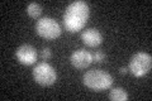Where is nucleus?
<instances>
[{"label": "nucleus", "instance_id": "f257e3e1", "mask_svg": "<svg viewBox=\"0 0 152 101\" xmlns=\"http://www.w3.org/2000/svg\"><path fill=\"white\" fill-rule=\"evenodd\" d=\"M89 5L85 1L76 0L66 8L64 13V25L70 33H76L81 31L86 25L89 19Z\"/></svg>", "mask_w": 152, "mask_h": 101}, {"label": "nucleus", "instance_id": "f03ea898", "mask_svg": "<svg viewBox=\"0 0 152 101\" xmlns=\"http://www.w3.org/2000/svg\"><path fill=\"white\" fill-rule=\"evenodd\" d=\"M83 82L88 89L94 90V91H103L113 85V77L108 72L103 70H90L83 77Z\"/></svg>", "mask_w": 152, "mask_h": 101}, {"label": "nucleus", "instance_id": "7ed1b4c3", "mask_svg": "<svg viewBox=\"0 0 152 101\" xmlns=\"http://www.w3.org/2000/svg\"><path fill=\"white\" fill-rule=\"evenodd\" d=\"M152 67V57L146 52H138L131 58L128 71L134 77H143L147 73H150Z\"/></svg>", "mask_w": 152, "mask_h": 101}, {"label": "nucleus", "instance_id": "20e7f679", "mask_svg": "<svg viewBox=\"0 0 152 101\" xmlns=\"http://www.w3.org/2000/svg\"><path fill=\"white\" fill-rule=\"evenodd\" d=\"M36 32L37 34L45 38V39H57L60 36H61V27L60 24L57 23L53 18H50V17H45V18H41L38 19L37 23H36Z\"/></svg>", "mask_w": 152, "mask_h": 101}, {"label": "nucleus", "instance_id": "39448f33", "mask_svg": "<svg viewBox=\"0 0 152 101\" xmlns=\"http://www.w3.org/2000/svg\"><path fill=\"white\" fill-rule=\"evenodd\" d=\"M33 78L42 86H51L57 81V72L50 63L41 62L33 68Z\"/></svg>", "mask_w": 152, "mask_h": 101}, {"label": "nucleus", "instance_id": "423d86ee", "mask_svg": "<svg viewBox=\"0 0 152 101\" xmlns=\"http://www.w3.org/2000/svg\"><path fill=\"white\" fill-rule=\"evenodd\" d=\"M15 58L18 60L19 63L24 66H31L33 63H36L37 61V51L31 44H22L20 47L17 48Z\"/></svg>", "mask_w": 152, "mask_h": 101}, {"label": "nucleus", "instance_id": "0eeeda50", "mask_svg": "<svg viewBox=\"0 0 152 101\" xmlns=\"http://www.w3.org/2000/svg\"><path fill=\"white\" fill-rule=\"evenodd\" d=\"M71 65L77 70H85L93 63V54L86 49H77L71 54Z\"/></svg>", "mask_w": 152, "mask_h": 101}, {"label": "nucleus", "instance_id": "6e6552de", "mask_svg": "<svg viewBox=\"0 0 152 101\" xmlns=\"http://www.w3.org/2000/svg\"><path fill=\"white\" fill-rule=\"evenodd\" d=\"M81 39L84 42V44L94 48V47H98L102 44L103 36L96 28H89V29L84 31L81 33Z\"/></svg>", "mask_w": 152, "mask_h": 101}, {"label": "nucleus", "instance_id": "1a4fd4ad", "mask_svg": "<svg viewBox=\"0 0 152 101\" xmlns=\"http://www.w3.org/2000/svg\"><path fill=\"white\" fill-rule=\"evenodd\" d=\"M128 92L122 87H114L109 92V99L112 101H126L128 100Z\"/></svg>", "mask_w": 152, "mask_h": 101}, {"label": "nucleus", "instance_id": "9d476101", "mask_svg": "<svg viewBox=\"0 0 152 101\" xmlns=\"http://www.w3.org/2000/svg\"><path fill=\"white\" fill-rule=\"evenodd\" d=\"M42 12H43L42 10V7L38 3H31V4H28V7H27V14L33 19L39 18Z\"/></svg>", "mask_w": 152, "mask_h": 101}, {"label": "nucleus", "instance_id": "9b49d317", "mask_svg": "<svg viewBox=\"0 0 152 101\" xmlns=\"http://www.w3.org/2000/svg\"><path fill=\"white\" fill-rule=\"evenodd\" d=\"M105 53L103 51H96L95 53L93 54V62H98V63H102V62L105 60Z\"/></svg>", "mask_w": 152, "mask_h": 101}, {"label": "nucleus", "instance_id": "f8f14e48", "mask_svg": "<svg viewBox=\"0 0 152 101\" xmlns=\"http://www.w3.org/2000/svg\"><path fill=\"white\" fill-rule=\"evenodd\" d=\"M41 57H42V60H43V61L51 60L52 58V51H51V48L45 47L43 49H42V52H41Z\"/></svg>", "mask_w": 152, "mask_h": 101}, {"label": "nucleus", "instance_id": "ddd939ff", "mask_svg": "<svg viewBox=\"0 0 152 101\" xmlns=\"http://www.w3.org/2000/svg\"><path fill=\"white\" fill-rule=\"evenodd\" d=\"M127 72H128L127 67H121V68H119V73L121 75H127Z\"/></svg>", "mask_w": 152, "mask_h": 101}]
</instances>
